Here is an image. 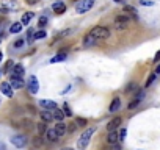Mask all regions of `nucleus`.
Segmentation results:
<instances>
[{
    "mask_svg": "<svg viewBox=\"0 0 160 150\" xmlns=\"http://www.w3.org/2000/svg\"><path fill=\"white\" fill-rule=\"evenodd\" d=\"M94 131H96L94 127H90L88 130H85L83 133H82V136L79 138V141H77V149H79V150H85L88 147V142H90L91 136L94 135Z\"/></svg>",
    "mask_w": 160,
    "mask_h": 150,
    "instance_id": "nucleus-1",
    "label": "nucleus"
},
{
    "mask_svg": "<svg viewBox=\"0 0 160 150\" xmlns=\"http://www.w3.org/2000/svg\"><path fill=\"white\" fill-rule=\"evenodd\" d=\"M90 35L93 38H96L97 41H101V39H107V38H110V30L105 28V27H94V28L90 31Z\"/></svg>",
    "mask_w": 160,
    "mask_h": 150,
    "instance_id": "nucleus-2",
    "label": "nucleus"
},
{
    "mask_svg": "<svg viewBox=\"0 0 160 150\" xmlns=\"http://www.w3.org/2000/svg\"><path fill=\"white\" fill-rule=\"evenodd\" d=\"M93 5H94V0H80V2L75 5V11H77V14L88 13V11H90V9L93 8Z\"/></svg>",
    "mask_w": 160,
    "mask_h": 150,
    "instance_id": "nucleus-3",
    "label": "nucleus"
},
{
    "mask_svg": "<svg viewBox=\"0 0 160 150\" xmlns=\"http://www.w3.org/2000/svg\"><path fill=\"white\" fill-rule=\"evenodd\" d=\"M129 22H130V19H129L127 14H119V16L115 17V28L116 30H126L127 25H129Z\"/></svg>",
    "mask_w": 160,
    "mask_h": 150,
    "instance_id": "nucleus-4",
    "label": "nucleus"
},
{
    "mask_svg": "<svg viewBox=\"0 0 160 150\" xmlns=\"http://www.w3.org/2000/svg\"><path fill=\"white\" fill-rule=\"evenodd\" d=\"M27 88H28V91L31 94H36L39 91V83H38V78L35 75H28V78H27Z\"/></svg>",
    "mask_w": 160,
    "mask_h": 150,
    "instance_id": "nucleus-5",
    "label": "nucleus"
},
{
    "mask_svg": "<svg viewBox=\"0 0 160 150\" xmlns=\"http://www.w3.org/2000/svg\"><path fill=\"white\" fill-rule=\"evenodd\" d=\"M9 142L13 144L14 147L22 149V147H25V144H27V138L24 135H16V136H11L9 138Z\"/></svg>",
    "mask_w": 160,
    "mask_h": 150,
    "instance_id": "nucleus-6",
    "label": "nucleus"
},
{
    "mask_svg": "<svg viewBox=\"0 0 160 150\" xmlns=\"http://www.w3.org/2000/svg\"><path fill=\"white\" fill-rule=\"evenodd\" d=\"M25 75V69L22 64H14L13 69H11V75L9 77H18V78H24Z\"/></svg>",
    "mask_w": 160,
    "mask_h": 150,
    "instance_id": "nucleus-7",
    "label": "nucleus"
},
{
    "mask_svg": "<svg viewBox=\"0 0 160 150\" xmlns=\"http://www.w3.org/2000/svg\"><path fill=\"white\" fill-rule=\"evenodd\" d=\"M0 91H2L7 97H13L14 96V91H13V88H11L9 81H3L2 85H0Z\"/></svg>",
    "mask_w": 160,
    "mask_h": 150,
    "instance_id": "nucleus-8",
    "label": "nucleus"
},
{
    "mask_svg": "<svg viewBox=\"0 0 160 150\" xmlns=\"http://www.w3.org/2000/svg\"><path fill=\"white\" fill-rule=\"evenodd\" d=\"M39 105L44 108V109H47V111H53V109H57V103L53 102V100H47V99H42L39 100Z\"/></svg>",
    "mask_w": 160,
    "mask_h": 150,
    "instance_id": "nucleus-9",
    "label": "nucleus"
},
{
    "mask_svg": "<svg viewBox=\"0 0 160 150\" xmlns=\"http://www.w3.org/2000/svg\"><path fill=\"white\" fill-rule=\"evenodd\" d=\"M9 85L13 89H22L24 88V80L18 78V77H9Z\"/></svg>",
    "mask_w": 160,
    "mask_h": 150,
    "instance_id": "nucleus-10",
    "label": "nucleus"
},
{
    "mask_svg": "<svg viewBox=\"0 0 160 150\" xmlns=\"http://www.w3.org/2000/svg\"><path fill=\"white\" fill-rule=\"evenodd\" d=\"M53 128L57 130V135H58V138H61V136H64L66 133H68V125H66L64 122H58V124L55 125Z\"/></svg>",
    "mask_w": 160,
    "mask_h": 150,
    "instance_id": "nucleus-11",
    "label": "nucleus"
},
{
    "mask_svg": "<svg viewBox=\"0 0 160 150\" xmlns=\"http://www.w3.org/2000/svg\"><path fill=\"white\" fill-rule=\"evenodd\" d=\"M143 99H145V91H140V92L137 94V96H135L134 99H132V102L129 103V109H132V108H135V107H137V105H138V103L141 102Z\"/></svg>",
    "mask_w": 160,
    "mask_h": 150,
    "instance_id": "nucleus-12",
    "label": "nucleus"
},
{
    "mask_svg": "<svg viewBox=\"0 0 160 150\" xmlns=\"http://www.w3.org/2000/svg\"><path fill=\"white\" fill-rule=\"evenodd\" d=\"M46 138H47L49 142H57V141H58L57 130H55V128H47V130H46Z\"/></svg>",
    "mask_w": 160,
    "mask_h": 150,
    "instance_id": "nucleus-13",
    "label": "nucleus"
},
{
    "mask_svg": "<svg viewBox=\"0 0 160 150\" xmlns=\"http://www.w3.org/2000/svg\"><path fill=\"white\" fill-rule=\"evenodd\" d=\"M121 122H123V119H121V117H113L112 120L108 122V125H107V130H108V131H113V130H116L118 127L121 125Z\"/></svg>",
    "mask_w": 160,
    "mask_h": 150,
    "instance_id": "nucleus-14",
    "label": "nucleus"
},
{
    "mask_svg": "<svg viewBox=\"0 0 160 150\" xmlns=\"http://www.w3.org/2000/svg\"><path fill=\"white\" fill-rule=\"evenodd\" d=\"M52 9H53V13L55 14H63L64 11H66V5L63 2H55L52 5Z\"/></svg>",
    "mask_w": 160,
    "mask_h": 150,
    "instance_id": "nucleus-15",
    "label": "nucleus"
},
{
    "mask_svg": "<svg viewBox=\"0 0 160 150\" xmlns=\"http://www.w3.org/2000/svg\"><path fill=\"white\" fill-rule=\"evenodd\" d=\"M119 108H121V99L115 97L112 100V103H110V107H108V111H110V113H116Z\"/></svg>",
    "mask_w": 160,
    "mask_h": 150,
    "instance_id": "nucleus-16",
    "label": "nucleus"
},
{
    "mask_svg": "<svg viewBox=\"0 0 160 150\" xmlns=\"http://www.w3.org/2000/svg\"><path fill=\"white\" fill-rule=\"evenodd\" d=\"M96 42H97V39H96V38H93L90 33H88V35L83 38V46H85V47H93Z\"/></svg>",
    "mask_w": 160,
    "mask_h": 150,
    "instance_id": "nucleus-17",
    "label": "nucleus"
},
{
    "mask_svg": "<svg viewBox=\"0 0 160 150\" xmlns=\"http://www.w3.org/2000/svg\"><path fill=\"white\" fill-rule=\"evenodd\" d=\"M119 139H118V133L116 130H113V131H108V136H107V142L108 144H116Z\"/></svg>",
    "mask_w": 160,
    "mask_h": 150,
    "instance_id": "nucleus-18",
    "label": "nucleus"
},
{
    "mask_svg": "<svg viewBox=\"0 0 160 150\" xmlns=\"http://www.w3.org/2000/svg\"><path fill=\"white\" fill-rule=\"evenodd\" d=\"M124 13L126 14H130L134 19H138V14H137V9L134 7H130V5H126L124 7Z\"/></svg>",
    "mask_w": 160,
    "mask_h": 150,
    "instance_id": "nucleus-19",
    "label": "nucleus"
},
{
    "mask_svg": "<svg viewBox=\"0 0 160 150\" xmlns=\"http://www.w3.org/2000/svg\"><path fill=\"white\" fill-rule=\"evenodd\" d=\"M41 114V119H42V122H49V124H50V122L53 120V116H52V113L50 111H42V113H39Z\"/></svg>",
    "mask_w": 160,
    "mask_h": 150,
    "instance_id": "nucleus-20",
    "label": "nucleus"
},
{
    "mask_svg": "<svg viewBox=\"0 0 160 150\" xmlns=\"http://www.w3.org/2000/svg\"><path fill=\"white\" fill-rule=\"evenodd\" d=\"M33 13H25V14H22V17H20V24L22 25H28L30 24V20L33 19Z\"/></svg>",
    "mask_w": 160,
    "mask_h": 150,
    "instance_id": "nucleus-21",
    "label": "nucleus"
},
{
    "mask_svg": "<svg viewBox=\"0 0 160 150\" xmlns=\"http://www.w3.org/2000/svg\"><path fill=\"white\" fill-rule=\"evenodd\" d=\"M52 116H53V119H55V120H58V122H63V119H64V113H63V109H53Z\"/></svg>",
    "mask_w": 160,
    "mask_h": 150,
    "instance_id": "nucleus-22",
    "label": "nucleus"
},
{
    "mask_svg": "<svg viewBox=\"0 0 160 150\" xmlns=\"http://www.w3.org/2000/svg\"><path fill=\"white\" fill-rule=\"evenodd\" d=\"M22 27H24V25H22L20 22H16V24H13V25L9 27V31L11 33H20L22 31Z\"/></svg>",
    "mask_w": 160,
    "mask_h": 150,
    "instance_id": "nucleus-23",
    "label": "nucleus"
},
{
    "mask_svg": "<svg viewBox=\"0 0 160 150\" xmlns=\"http://www.w3.org/2000/svg\"><path fill=\"white\" fill-rule=\"evenodd\" d=\"M66 59V53H58L57 57L50 58V63H61V61Z\"/></svg>",
    "mask_w": 160,
    "mask_h": 150,
    "instance_id": "nucleus-24",
    "label": "nucleus"
},
{
    "mask_svg": "<svg viewBox=\"0 0 160 150\" xmlns=\"http://www.w3.org/2000/svg\"><path fill=\"white\" fill-rule=\"evenodd\" d=\"M75 125L77 127H86L88 125V120L85 117H75Z\"/></svg>",
    "mask_w": 160,
    "mask_h": 150,
    "instance_id": "nucleus-25",
    "label": "nucleus"
},
{
    "mask_svg": "<svg viewBox=\"0 0 160 150\" xmlns=\"http://www.w3.org/2000/svg\"><path fill=\"white\" fill-rule=\"evenodd\" d=\"M46 36H47V33L44 31V30H38V31H35V39H44Z\"/></svg>",
    "mask_w": 160,
    "mask_h": 150,
    "instance_id": "nucleus-26",
    "label": "nucleus"
},
{
    "mask_svg": "<svg viewBox=\"0 0 160 150\" xmlns=\"http://www.w3.org/2000/svg\"><path fill=\"white\" fill-rule=\"evenodd\" d=\"M33 41H35V31H33V30L30 28V30H28V33H27V42L31 44Z\"/></svg>",
    "mask_w": 160,
    "mask_h": 150,
    "instance_id": "nucleus-27",
    "label": "nucleus"
},
{
    "mask_svg": "<svg viewBox=\"0 0 160 150\" xmlns=\"http://www.w3.org/2000/svg\"><path fill=\"white\" fill-rule=\"evenodd\" d=\"M46 24H47V17H46V16H42V17L38 19V27H39V28H44Z\"/></svg>",
    "mask_w": 160,
    "mask_h": 150,
    "instance_id": "nucleus-28",
    "label": "nucleus"
},
{
    "mask_svg": "<svg viewBox=\"0 0 160 150\" xmlns=\"http://www.w3.org/2000/svg\"><path fill=\"white\" fill-rule=\"evenodd\" d=\"M126 136H127V130H126V128H121L119 133H118V139H119V141H124Z\"/></svg>",
    "mask_w": 160,
    "mask_h": 150,
    "instance_id": "nucleus-29",
    "label": "nucleus"
},
{
    "mask_svg": "<svg viewBox=\"0 0 160 150\" xmlns=\"http://www.w3.org/2000/svg\"><path fill=\"white\" fill-rule=\"evenodd\" d=\"M156 74H151L149 77H148V81H146V85H145V88H149L151 85H152V83H154V80H156Z\"/></svg>",
    "mask_w": 160,
    "mask_h": 150,
    "instance_id": "nucleus-30",
    "label": "nucleus"
},
{
    "mask_svg": "<svg viewBox=\"0 0 160 150\" xmlns=\"http://www.w3.org/2000/svg\"><path fill=\"white\" fill-rule=\"evenodd\" d=\"M46 125H44V122H41V124H38V133H41V135H42V133H46Z\"/></svg>",
    "mask_w": 160,
    "mask_h": 150,
    "instance_id": "nucleus-31",
    "label": "nucleus"
},
{
    "mask_svg": "<svg viewBox=\"0 0 160 150\" xmlns=\"http://www.w3.org/2000/svg\"><path fill=\"white\" fill-rule=\"evenodd\" d=\"M140 5H143V7H152L154 2L152 0H140Z\"/></svg>",
    "mask_w": 160,
    "mask_h": 150,
    "instance_id": "nucleus-32",
    "label": "nucleus"
},
{
    "mask_svg": "<svg viewBox=\"0 0 160 150\" xmlns=\"http://www.w3.org/2000/svg\"><path fill=\"white\" fill-rule=\"evenodd\" d=\"M41 144H42V139H41L39 136H36L35 139H33V146H35V147H39Z\"/></svg>",
    "mask_w": 160,
    "mask_h": 150,
    "instance_id": "nucleus-33",
    "label": "nucleus"
},
{
    "mask_svg": "<svg viewBox=\"0 0 160 150\" xmlns=\"http://www.w3.org/2000/svg\"><path fill=\"white\" fill-rule=\"evenodd\" d=\"M135 89H137V85H135V83H130V85H129L127 88H126V92L129 94V92H132V91H135Z\"/></svg>",
    "mask_w": 160,
    "mask_h": 150,
    "instance_id": "nucleus-34",
    "label": "nucleus"
},
{
    "mask_svg": "<svg viewBox=\"0 0 160 150\" xmlns=\"http://www.w3.org/2000/svg\"><path fill=\"white\" fill-rule=\"evenodd\" d=\"M63 109H64V116H68V117H71V116H72V113H71V109H69V107L68 105H63Z\"/></svg>",
    "mask_w": 160,
    "mask_h": 150,
    "instance_id": "nucleus-35",
    "label": "nucleus"
},
{
    "mask_svg": "<svg viewBox=\"0 0 160 150\" xmlns=\"http://www.w3.org/2000/svg\"><path fill=\"white\" fill-rule=\"evenodd\" d=\"M13 61H8V63H7V66H5V69H3V72H9L11 69H13Z\"/></svg>",
    "mask_w": 160,
    "mask_h": 150,
    "instance_id": "nucleus-36",
    "label": "nucleus"
},
{
    "mask_svg": "<svg viewBox=\"0 0 160 150\" xmlns=\"http://www.w3.org/2000/svg\"><path fill=\"white\" fill-rule=\"evenodd\" d=\"M71 31H72V30H64V31H61V33H58V35H57V39H60V38H63V36H68Z\"/></svg>",
    "mask_w": 160,
    "mask_h": 150,
    "instance_id": "nucleus-37",
    "label": "nucleus"
},
{
    "mask_svg": "<svg viewBox=\"0 0 160 150\" xmlns=\"http://www.w3.org/2000/svg\"><path fill=\"white\" fill-rule=\"evenodd\" d=\"M108 150H123V149H121V146L116 142V144H110V149Z\"/></svg>",
    "mask_w": 160,
    "mask_h": 150,
    "instance_id": "nucleus-38",
    "label": "nucleus"
},
{
    "mask_svg": "<svg viewBox=\"0 0 160 150\" xmlns=\"http://www.w3.org/2000/svg\"><path fill=\"white\" fill-rule=\"evenodd\" d=\"M24 42H25V39H18L16 44H14V47H22V46H24Z\"/></svg>",
    "mask_w": 160,
    "mask_h": 150,
    "instance_id": "nucleus-39",
    "label": "nucleus"
},
{
    "mask_svg": "<svg viewBox=\"0 0 160 150\" xmlns=\"http://www.w3.org/2000/svg\"><path fill=\"white\" fill-rule=\"evenodd\" d=\"M25 2L28 3V5H36L38 2H39V0H25Z\"/></svg>",
    "mask_w": 160,
    "mask_h": 150,
    "instance_id": "nucleus-40",
    "label": "nucleus"
},
{
    "mask_svg": "<svg viewBox=\"0 0 160 150\" xmlns=\"http://www.w3.org/2000/svg\"><path fill=\"white\" fill-rule=\"evenodd\" d=\"M154 61H156V63H157V61H160V50L156 53V57H154Z\"/></svg>",
    "mask_w": 160,
    "mask_h": 150,
    "instance_id": "nucleus-41",
    "label": "nucleus"
},
{
    "mask_svg": "<svg viewBox=\"0 0 160 150\" xmlns=\"http://www.w3.org/2000/svg\"><path fill=\"white\" fill-rule=\"evenodd\" d=\"M154 74H156V75H159V74H160V64L157 66V69H156V72H154Z\"/></svg>",
    "mask_w": 160,
    "mask_h": 150,
    "instance_id": "nucleus-42",
    "label": "nucleus"
},
{
    "mask_svg": "<svg viewBox=\"0 0 160 150\" xmlns=\"http://www.w3.org/2000/svg\"><path fill=\"white\" fill-rule=\"evenodd\" d=\"M113 2H115V3H124L126 0H113Z\"/></svg>",
    "mask_w": 160,
    "mask_h": 150,
    "instance_id": "nucleus-43",
    "label": "nucleus"
},
{
    "mask_svg": "<svg viewBox=\"0 0 160 150\" xmlns=\"http://www.w3.org/2000/svg\"><path fill=\"white\" fill-rule=\"evenodd\" d=\"M0 150H5V146H3L2 142H0Z\"/></svg>",
    "mask_w": 160,
    "mask_h": 150,
    "instance_id": "nucleus-44",
    "label": "nucleus"
},
{
    "mask_svg": "<svg viewBox=\"0 0 160 150\" xmlns=\"http://www.w3.org/2000/svg\"><path fill=\"white\" fill-rule=\"evenodd\" d=\"M2 59H3V53L0 52V63H2Z\"/></svg>",
    "mask_w": 160,
    "mask_h": 150,
    "instance_id": "nucleus-45",
    "label": "nucleus"
},
{
    "mask_svg": "<svg viewBox=\"0 0 160 150\" xmlns=\"http://www.w3.org/2000/svg\"><path fill=\"white\" fill-rule=\"evenodd\" d=\"M63 150H74V149H69V147H66V149H63Z\"/></svg>",
    "mask_w": 160,
    "mask_h": 150,
    "instance_id": "nucleus-46",
    "label": "nucleus"
},
{
    "mask_svg": "<svg viewBox=\"0 0 160 150\" xmlns=\"http://www.w3.org/2000/svg\"><path fill=\"white\" fill-rule=\"evenodd\" d=\"M60 2H61V0H60Z\"/></svg>",
    "mask_w": 160,
    "mask_h": 150,
    "instance_id": "nucleus-47",
    "label": "nucleus"
}]
</instances>
